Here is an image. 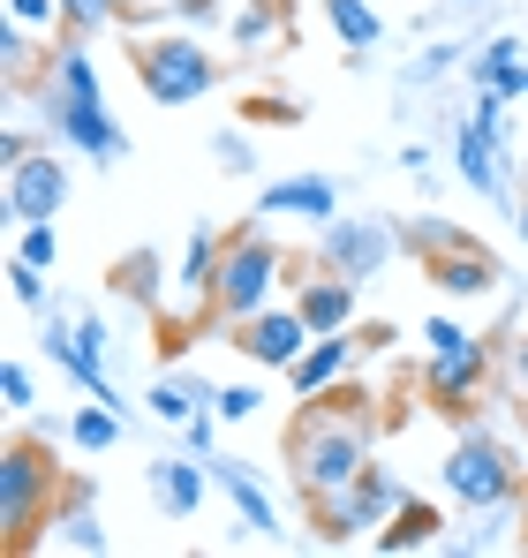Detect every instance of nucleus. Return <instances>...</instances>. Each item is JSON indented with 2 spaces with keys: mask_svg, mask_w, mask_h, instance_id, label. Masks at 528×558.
Here are the masks:
<instances>
[{
  "mask_svg": "<svg viewBox=\"0 0 528 558\" xmlns=\"http://www.w3.org/2000/svg\"><path fill=\"white\" fill-rule=\"evenodd\" d=\"M377 400L362 392V385H333V392H310L302 408H295V423H287V475H295V498L310 506V498H325V490H348L362 468L377 461L370 453V438H377V415H370Z\"/></svg>",
  "mask_w": 528,
  "mask_h": 558,
  "instance_id": "nucleus-1",
  "label": "nucleus"
},
{
  "mask_svg": "<svg viewBox=\"0 0 528 558\" xmlns=\"http://www.w3.org/2000/svg\"><path fill=\"white\" fill-rule=\"evenodd\" d=\"M61 490H69V468L53 461V446L31 438V430H15L0 446V551H31L53 529Z\"/></svg>",
  "mask_w": 528,
  "mask_h": 558,
  "instance_id": "nucleus-2",
  "label": "nucleus"
},
{
  "mask_svg": "<svg viewBox=\"0 0 528 558\" xmlns=\"http://www.w3.org/2000/svg\"><path fill=\"white\" fill-rule=\"evenodd\" d=\"M295 279V257L264 234V211L250 227L227 234V257H219V279H212V302H204V325H235V317H257L264 302H279V287Z\"/></svg>",
  "mask_w": 528,
  "mask_h": 558,
  "instance_id": "nucleus-3",
  "label": "nucleus"
},
{
  "mask_svg": "<svg viewBox=\"0 0 528 558\" xmlns=\"http://www.w3.org/2000/svg\"><path fill=\"white\" fill-rule=\"evenodd\" d=\"M129 69H136V84H144L152 106H196V98H212L227 84V61H219L189 23L129 38Z\"/></svg>",
  "mask_w": 528,
  "mask_h": 558,
  "instance_id": "nucleus-4",
  "label": "nucleus"
},
{
  "mask_svg": "<svg viewBox=\"0 0 528 558\" xmlns=\"http://www.w3.org/2000/svg\"><path fill=\"white\" fill-rule=\"evenodd\" d=\"M439 483H445V498H453V506H468V513L528 498L521 461H514L491 430H460V438H453V453H445V468H439Z\"/></svg>",
  "mask_w": 528,
  "mask_h": 558,
  "instance_id": "nucleus-5",
  "label": "nucleus"
},
{
  "mask_svg": "<svg viewBox=\"0 0 528 558\" xmlns=\"http://www.w3.org/2000/svg\"><path fill=\"white\" fill-rule=\"evenodd\" d=\"M491 385V340H453V348H431V363H423V400L439 408V415H468L476 408V392Z\"/></svg>",
  "mask_w": 528,
  "mask_h": 558,
  "instance_id": "nucleus-6",
  "label": "nucleus"
},
{
  "mask_svg": "<svg viewBox=\"0 0 528 558\" xmlns=\"http://www.w3.org/2000/svg\"><path fill=\"white\" fill-rule=\"evenodd\" d=\"M46 144H69V151H84L91 167H121L129 159V129L106 113V98H46Z\"/></svg>",
  "mask_w": 528,
  "mask_h": 558,
  "instance_id": "nucleus-7",
  "label": "nucleus"
},
{
  "mask_svg": "<svg viewBox=\"0 0 528 558\" xmlns=\"http://www.w3.org/2000/svg\"><path fill=\"white\" fill-rule=\"evenodd\" d=\"M393 257H400V234L385 219H325L317 227V265H333L348 279H377Z\"/></svg>",
  "mask_w": 528,
  "mask_h": 558,
  "instance_id": "nucleus-8",
  "label": "nucleus"
},
{
  "mask_svg": "<svg viewBox=\"0 0 528 558\" xmlns=\"http://www.w3.org/2000/svg\"><path fill=\"white\" fill-rule=\"evenodd\" d=\"M227 332H235V348H242L257 371H287V363L317 340V332H310V317H302L295 302H264L257 317H235Z\"/></svg>",
  "mask_w": 528,
  "mask_h": 558,
  "instance_id": "nucleus-9",
  "label": "nucleus"
},
{
  "mask_svg": "<svg viewBox=\"0 0 528 558\" xmlns=\"http://www.w3.org/2000/svg\"><path fill=\"white\" fill-rule=\"evenodd\" d=\"M453 174L476 196H491V204H514V151H506V136H491L476 121L453 129Z\"/></svg>",
  "mask_w": 528,
  "mask_h": 558,
  "instance_id": "nucleus-10",
  "label": "nucleus"
},
{
  "mask_svg": "<svg viewBox=\"0 0 528 558\" xmlns=\"http://www.w3.org/2000/svg\"><path fill=\"white\" fill-rule=\"evenodd\" d=\"M69 204V167L53 159V144L46 151H31L23 167H8V219L23 227V219H53Z\"/></svg>",
  "mask_w": 528,
  "mask_h": 558,
  "instance_id": "nucleus-11",
  "label": "nucleus"
},
{
  "mask_svg": "<svg viewBox=\"0 0 528 558\" xmlns=\"http://www.w3.org/2000/svg\"><path fill=\"white\" fill-rule=\"evenodd\" d=\"M431 287H439L445 302H483V294L506 287V265H499L491 242H460V250L431 257Z\"/></svg>",
  "mask_w": 528,
  "mask_h": 558,
  "instance_id": "nucleus-12",
  "label": "nucleus"
},
{
  "mask_svg": "<svg viewBox=\"0 0 528 558\" xmlns=\"http://www.w3.org/2000/svg\"><path fill=\"white\" fill-rule=\"evenodd\" d=\"M144 490H152L159 513L189 521V513L204 506V490H212V461H204V453H159V461L144 468Z\"/></svg>",
  "mask_w": 528,
  "mask_h": 558,
  "instance_id": "nucleus-13",
  "label": "nucleus"
},
{
  "mask_svg": "<svg viewBox=\"0 0 528 558\" xmlns=\"http://www.w3.org/2000/svg\"><path fill=\"white\" fill-rule=\"evenodd\" d=\"M257 211L264 219H310V227H325V219H340V182H333V174H287V182H264Z\"/></svg>",
  "mask_w": 528,
  "mask_h": 558,
  "instance_id": "nucleus-14",
  "label": "nucleus"
},
{
  "mask_svg": "<svg viewBox=\"0 0 528 558\" xmlns=\"http://www.w3.org/2000/svg\"><path fill=\"white\" fill-rule=\"evenodd\" d=\"M355 294H362V279L333 272V265H302V287H295V310L310 317V332H348L355 325Z\"/></svg>",
  "mask_w": 528,
  "mask_h": 558,
  "instance_id": "nucleus-15",
  "label": "nucleus"
},
{
  "mask_svg": "<svg viewBox=\"0 0 528 558\" xmlns=\"http://www.w3.org/2000/svg\"><path fill=\"white\" fill-rule=\"evenodd\" d=\"M355 355H362V340L355 332H317L295 363H287V385H295V400H310V392H333L340 377L355 371Z\"/></svg>",
  "mask_w": 528,
  "mask_h": 558,
  "instance_id": "nucleus-16",
  "label": "nucleus"
},
{
  "mask_svg": "<svg viewBox=\"0 0 528 558\" xmlns=\"http://www.w3.org/2000/svg\"><path fill=\"white\" fill-rule=\"evenodd\" d=\"M302 513H310V536H317V544H355V536H377V529H385V513H377V506H370L355 483H348V490L310 498Z\"/></svg>",
  "mask_w": 528,
  "mask_h": 558,
  "instance_id": "nucleus-17",
  "label": "nucleus"
},
{
  "mask_svg": "<svg viewBox=\"0 0 528 558\" xmlns=\"http://www.w3.org/2000/svg\"><path fill=\"white\" fill-rule=\"evenodd\" d=\"M212 490L235 506V521H242L250 536H279V498H272L242 461H212Z\"/></svg>",
  "mask_w": 528,
  "mask_h": 558,
  "instance_id": "nucleus-18",
  "label": "nucleus"
},
{
  "mask_svg": "<svg viewBox=\"0 0 528 558\" xmlns=\"http://www.w3.org/2000/svg\"><path fill=\"white\" fill-rule=\"evenodd\" d=\"M53 544H61V551H84V558L113 551V536H106L98 513H91V483L84 475H69V490H61V506H53Z\"/></svg>",
  "mask_w": 528,
  "mask_h": 558,
  "instance_id": "nucleus-19",
  "label": "nucleus"
},
{
  "mask_svg": "<svg viewBox=\"0 0 528 558\" xmlns=\"http://www.w3.org/2000/svg\"><path fill=\"white\" fill-rule=\"evenodd\" d=\"M219 257H227V234H219L212 219H196V227H189V242H181V265H175V294H181V302H212Z\"/></svg>",
  "mask_w": 528,
  "mask_h": 558,
  "instance_id": "nucleus-20",
  "label": "nucleus"
},
{
  "mask_svg": "<svg viewBox=\"0 0 528 558\" xmlns=\"http://www.w3.org/2000/svg\"><path fill=\"white\" fill-rule=\"evenodd\" d=\"M295 15L279 8V0H235L227 8V38H235V53H272V38L287 31Z\"/></svg>",
  "mask_w": 528,
  "mask_h": 558,
  "instance_id": "nucleus-21",
  "label": "nucleus"
},
{
  "mask_svg": "<svg viewBox=\"0 0 528 558\" xmlns=\"http://www.w3.org/2000/svg\"><path fill=\"white\" fill-rule=\"evenodd\" d=\"M439 529H445L439 506H431V498H408V506H400L370 544H377V551H431V544H439Z\"/></svg>",
  "mask_w": 528,
  "mask_h": 558,
  "instance_id": "nucleus-22",
  "label": "nucleus"
},
{
  "mask_svg": "<svg viewBox=\"0 0 528 558\" xmlns=\"http://www.w3.org/2000/svg\"><path fill=\"white\" fill-rule=\"evenodd\" d=\"M468 76H476V92H514L521 98V38H514V31L483 38V53H468Z\"/></svg>",
  "mask_w": 528,
  "mask_h": 558,
  "instance_id": "nucleus-23",
  "label": "nucleus"
},
{
  "mask_svg": "<svg viewBox=\"0 0 528 558\" xmlns=\"http://www.w3.org/2000/svg\"><path fill=\"white\" fill-rule=\"evenodd\" d=\"M106 287H113L121 302H144V310H152L159 287H175V279H167V257H159V250H129V257L106 272Z\"/></svg>",
  "mask_w": 528,
  "mask_h": 558,
  "instance_id": "nucleus-24",
  "label": "nucleus"
},
{
  "mask_svg": "<svg viewBox=\"0 0 528 558\" xmlns=\"http://www.w3.org/2000/svg\"><path fill=\"white\" fill-rule=\"evenodd\" d=\"M212 392H219V385H204V377H159V385L144 392V408H152L167 430H181L196 408H212Z\"/></svg>",
  "mask_w": 528,
  "mask_h": 558,
  "instance_id": "nucleus-25",
  "label": "nucleus"
},
{
  "mask_svg": "<svg viewBox=\"0 0 528 558\" xmlns=\"http://www.w3.org/2000/svg\"><path fill=\"white\" fill-rule=\"evenodd\" d=\"M325 23H333V38L370 61V46H385V23H377V8L370 0H325Z\"/></svg>",
  "mask_w": 528,
  "mask_h": 558,
  "instance_id": "nucleus-26",
  "label": "nucleus"
},
{
  "mask_svg": "<svg viewBox=\"0 0 528 558\" xmlns=\"http://www.w3.org/2000/svg\"><path fill=\"white\" fill-rule=\"evenodd\" d=\"M69 438H76L84 453H113V446L129 438V423H121V408H113V400H91V408L69 415Z\"/></svg>",
  "mask_w": 528,
  "mask_h": 558,
  "instance_id": "nucleus-27",
  "label": "nucleus"
},
{
  "mask_svg": "<svg viewBox=\"0 0 528 558\" xmlns=\"http://www.w3.org/2000/svg\"><path fill=\"white\" fill-rule=\"evenodd\" d=\"M460 242H476V234H468V227H453V219H439V211H431V219H416V227L400 234V250H416L423 265L445 257V250H460Z\"/></svg>",
  "mask_w": 528,
  "mask_h": 558,
  "instance_id": "nucleus-28",
  "label": "nucleus"
},
{
  "mask_svg": "<svg viewBox=\"0 0 528 558\" xmlns=\"http://www.w3.org/2000/svg\"><path fill=\"white\" fill-rule=\"evenodd\" d=\"M468 61V46L460 38H445V46H431V53H416L408 69H400V92H423V84H439V76H453Z\"/></svg>",
  "mask_w": 528,
  "mask_h": 558,
  "instance_id": "nucleus-29",
  "label": "nucleus"
},
{
  "mask_svg": "<svg viewBox=\"0 0 528 558\" xmlns=\"http://www.w3.org/2000/svg\"><path fill=\"white\" fill-rule=\"evenodd\" d=\"M121 23V0H61V38H98Z\"/></svg>",
  "mask_w": 528,
  "mask_h": 558,
  "instance_id": "nucleus-30",
  "label": "nucleus"
},
{
  "mask_svg": "<svg viewBox=\"0 0 528 558\" xmlns=\"http://www.w3.org/2000/svg\"><path fill=\"white\" fill-rule=\"evenodd\" d=\"M31 61H38V53H31V23H15V15H8V23H0V69H8V84H23V76H31Z\"/></svg>",
  "mask_w": 528,
  "mask_h": 558,
  "instance_id": "nucleus-31",
  "label": "nucleus"
},
{
  "mask_svg": "<svg viewBox=\"0 0 528 558\" xmlns=\"http://www.w3.org/2000/svg\"><path fill=\"white\" fill-rule=\"evenodd\" d=\"M15 257H31V265H61V234H53V219H23V234H15Z\"/></svg>",
  "mask_w": 528,
  "mask_h": 558,
  "instance_id": "nucleus-32",
  "label": "nucleus"
},
{
  "mask_svg": "<svg viewBox=\"0 0 528 558\" xmlns=\"http://www.w3.org/2000/svg\"><path fill=\"white\" fill-rule=\"evenodd\" d=\"M0 400H8V415L38 408V377H31V363H23V355H8V363H0Z\"/></svg>",
  "mask_w": 528,
  "mask_h": 558,
  "instance_id": "nucleus-33",
  "label": "nucleus"
},
{
  "mask_svg": "<svg viewBox=\"0 0 528 558\" xmlns=\"http://www.w3.org/2000/svg\"><path fill=\"white\" fill-rule=\"evenodd\" d=\"M242 113H250V121H264V129H302V113H310V106H302V98H279V92H257Z\"/></svg>",
  "mask_w": 528,
  "mask_h": 558,
  "instance_id": "nucleus-34",
  "label": "nucleus"
},
{
  "mask_svg": "<svg viewBox=\"0 0 528 558\" xmlns=\"http://www.w3.org/2000/svg\"><path fill=\"white\" fill-rule=\"evenodd\" d=\"M8 294H15L23 310H46V265H31V257H8Z\"/></svg>",
  "mask_w": 528,
  "mask_h": 558,
  "instance_id": "nucleus-35",
  "label": "nucleus"
},
{
  "mask_svg": "<svg viewBox=\"0 0 528 558\" xmlns=\"http://www.w3.org/2000/svg\"><path fill=\"white\" fill-rule=\"evenodd\" d=\"M257 408H264L257 385H219V392H212V415H219V423H250Z\"/></svg>",
  "mask_w": 528,
  "mask_h": 558,
  "instance_id": "nucleus-36",
  "label": "nucleus"
},
{
  "mask_svg": "<svg viewBox=\"0 0 528 558\" xmlns=\"http://www.w3.org/2000/svg\"><path fill=\"white\" fill-rule=\"evenodd\" d=\"M212 159H219L227 174H257V151H250V136H235V129L212 136Z\"/></svg>",
  "mask_w": 528,
  "mask_h": 558,
  "instance_id": "nucleus-37",
  "label": "nucleus"
},
{
  "mask_svg": "<svg viewBox=\"0 0 528 558\" xmlns=\"http://www.w3.org/2000/svg\"><path fill=\"white\" fill-rule=\"evenodd\" d=\"M212 446H219V415H212V408H196V415L181 423V453H204V461H212Z\"/></svg>",
  "mask_w": 528,
  "mask_h": 558,
  "instance_id": "nucleus-38",
  "label": "nucleus"
},
{
  "mask_svg": "<svg viewBox=\"0 0 528 558\" xmlns=\"http://www.w3.org/2000/svg\"><path fill=\"white\" fill-rule=\"evenodd\" d=\"M506 106H514V92H476V129H491V136H506Z\"/></svg>",
  "mask_w": 528,
  "mask_h": 558,
  "instance_id": "nucleus-39",
  "label": "nucleus"
},
{
  "mask_svg": "<svg viewBox=\"0 0 528 558\" xmlns=\"http://www.w3.org/2000/svg\"><path fill=\"white\" fill-rule=\"evenodd\" d=\"M31 151H46V144H38L31 129H15V121H8V129H0V174H8V167H23Z\"/></svg>",
  "mask_w": 528,
  "mask_h": 558,
  "instance_id": "nucleus-40",
  "label": "nucleus"
},
{
  "mask_svg": "<svg viewBox=\"0 0 528 558\" xmlns=\"http://www.w3.org/2000/svg\"><path fill=\"white\" fill-rule=\"evenodd\" d=\"M8 15L31 31H61V0H8Z\"/></svg>",
  "mask_w": 528,
  "mask_h": 558,
  "instance_id": "nucleus-41",
  "label": "nucleus"
},
{
  "mask_svg": "<svg viewBox=\"0 0 528 558\" xmlns=\"http://www.w3.org/2000/svg\"><path fill=\"white\" fill-rule=\"evenodd\" d=\"M167 8H175V23H189V31H204V23H219V15H227L235 0H167Z\"/></svg>",
  "mask_w": 528,
  "mask_h": 558,
  "instance_id": "nucleus-42",
  "label": "nucleus"
},
{
  "mask_svg": "<svg viewBox=\"0 0 528 558\" xmlns=\"http://www.w3.org/2000/svg\"><path fill=\"white\" fill-rule=\"evenodd\" d=\"M506 385H514V392L528 400V332L514 340V348H506Z\"/></svg>",
  "mask_w": 528,
  "mask_h": 558,
  "instance_id": "nucleus-43",
  "label": "nucleus"
},
{
  "mask_svg": "<svg viewBox=\"0 0 528 558\" xmlns=\"http://www.w3.org/2000/svg\"><path fill=\"white\" fill-rule=\"evenodd\" d=\"M423 340H431V348H453V340H468V325H453V317H423Z\"/></svg>",
  "mask_w": 528,
  "mask_h": 558,
  "instance_id": "nucleus-44",
  "label": "nucleus"
},
{
  "mask_svg": "<svg viewBox=\"0 0 528 558\" xmlns=\"http://www.w3.org/2000/svg\"><path fill=\"white\" fill-rule=\"evenodd\" d=\"M400 167H408L416 182H431V151H423V144H408V151H400Z\"/></svg>",
  "mask_w": 528,
  "mask_h": 558,
  "instance_id": "nucleus-45",
  "label": "nucleus"
},
{
  "mask_svg": "<svg viewBox=\"0 0 528 558\" xmlns=\"http://www.w3.org/2000/svg\"><path fill=\"white\" fill-rule=\"evenodd\" d=\"M521 234H528V189H521Z\"/></svg>",
  "mask_w": 528,
  "mask_h": 558,
  "instance_id": "nucleus-46",
  "label": "nucleus"
},
{
  "mask_svg": "<svg viewBox=\"0 0 528 558\" xmlns=\"http://www.w3.org/2000/svg\"><path fill=\"white\" fill-rule=\"evenodd\" d=\"M445 8H476V0H445Z\"/></svg>",
  "mask_w": 528,
  "mask_h": 558,
  "instance_id": "nucleus-47",
  "label": "nucleus"
},
{
  "mask_svg": "<svg viewBox=\"0 0 528 558\" xmlns=\"http://www.w3.org/2000/svg\"><path fill=\"white\" fill-rule=\"evenodd\" d=\"M129 8H144V0H121V15H129Z\"/></svg>",
  "mask_w": 528,
  "mask_h": 558,
  "instance_id": "nucleus-48",
  "label": "nucleus"
},
{
  "mask_svg": "<svg viewBox=\"0 0 528 558\" xmlns=\"http://www.w3.org/2000/svg\"><path fill=\"white\" fill-rule=\"evenodd\" d=\"M521 98H528V69H521Z\"/></svg>",
  "mask_w": 528,
  "mask_h": 558,
  "instance_id": "nucleus-49",
  "label": "nucleus"
},
{
  "mask_svg": "<svg viewBox=\"0 0 528 558\" xmlns=\"http://www.w3.org/2000/svg\"><path fill=\"white\" fill-rule=\"evenodd\" d=\"M279 8H287V15H295V0H279Z\"/></svg>",
  "mask_w": 528,
  "mask_h": 558,
  "instance_id": "nucleus-50",
  "label": "nucleus"
},
{
  "mask_svg": "<svg viewBox=\"0 0 528 558\" xmlns=\"http://www.w3.org/2000/svg\"><path fill=\"white\" fill-rule=\"evenodd\" d=\"M521 415H528V408H521Z\"/></svg>",
  "mask_w": 528,
  "mask_h": 558,
  "instance_id": "nucleus-51",
  "label": "nucleus"
}]
</instances>
